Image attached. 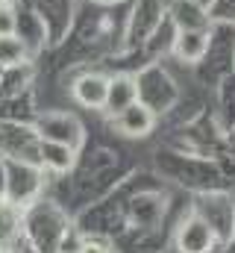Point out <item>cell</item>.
Instances as JSON below:
<instances>
[{"mask_svg":"<svg viewBox=\"0 0 235 253\" xmlns=\"http://www.w3.org/2000/svg\"><path fill=\"white\" fill-rule=\"evenodd\" d=\"M74 159H77V150L68 147V144H56V141H41L39 144V162L41 168H50L56 174H65L74 168Z\"/></svg>","mask_w":235,"mask_h":253,"instance_id":"cell-7","label":"cell"},{"mask_svg":"<svg viewBox=\"0 0 235 253\" xmlns=\"http://www.w3.org/2000/svg\"><path fill=\"white\" fill-rule=\"evenodd\" d=\"M27 62V44L12 33L0 36V68H18Z\"/></svg>","mask_w":235,"mask_h":253,"instance_id":"cell-8","label":"cell"},{"mask_svg":"<svg viewBox=\"0 0 235 253\" xmlns=\"http://www.w3.org/2000/svg\"><path fill=\"white\" fill-rule=\"evenodd\" d=\"M77 253H109V245L103 239H85V242H79Z\"/></svg>","mask_w":235,"mask_h":253,"instance_id":"cell-10","label":"cell"},{"mask_svg":"<svg viewBox=\"0 0 235 253\" xmlns=\"http://www.w3.org/2000/svg\"><path fill=\"white\" fill-rule=\"evenodd\" d=\"M174 53L182 62H200L209 53V30L206 27H185L174 39Z\"/></svg>","mask_w":235,"mask_h":253,"instance_id":"cell-5","label":"cell"},{"mask_svg":"<svg viewBox=\"0 0 235 253\" xmlns=\"http://www.w3.org/2000/svg\"><path fill=\"white\" fill-rule=\"evenodd\" d=\"M135 100H138V85H135L132 77H126V74L109 77V91H106V106L103 109H109L112 115H118L120 109H126Z\"/></svg>","mask_w":235,"mask_h":253,"instance_id":"cell-6","label":"cell"},{"mask_svg":"<svg viewBox=\"0 0 235 253\" xmlns=\"http://www.w3.org/2000/svg\"><path fill=\"white\" fill-rule=\"evenodd\" d=\"M36 132L41 141L68 144L74 150L82 144V124L77 121V115H68V112H44L36 124Z\"/></svg>","mask_w":235,"mask_h":253,"instance_id":"cell-1","label":"cell"},{"mask_svg":"<svg viewBox=\"0 0 235 253\" xmlns=\"http://www.w3.org/2000/svg\"><path fill=\"white\" fill-rule=\"evenodd\" d=\"M106 91H109V77L91 71V74H82L74 85H71V94L79 106L85 109H103L106 106Z\"/></svg>","mask_w":235,"mask_h":253,"instance_id":"cell-3","label":"cell"},{"mask_svg":"<svg viewBox=\"0 0 235 253\" xmlns=\"http://www.w3.org/2000/svg\"><path fill=\"white\" fill-rule=\"evenodd\" d=\"M115 124H118V129H120L123 135H129V138H141V135H147V132L156 126V112H153L147 103L135 100V103H129L126 109L118 112Z\"/></svg>","mask_w":235,"mask_h":253,"instance_id":"cell-4","label":"cell"},{"mask_svg":"<svg viewBox=\"0 0 235 253\" xmlns=\"http://www.w3.org/2000/svg\"><path fill=\"white\" fill-rule=\"evenodd\" d=\"M6 197V171H3V165H0V200Z\"/></svg>","mask_w":235,"mask_h":253,"instance_id":"cell-11","label":"cell"},{"mask_svg":"<svg viewBox=\"0 0 235 253\" xmlns=\"http://www.w3.org/2000/svg\"><path fill=\"white\" fill-rule=\"evenodd\" d=\"M9 3H12V0H0V6H9Z\"/></svg>","mask_w":235,"mask_h":253,"instance_id":"cell-12","label":"cell"},{"mask_svg":"<svg viewBox=\"0 0 235 253\" xmlns=\"http://www.w3.org/2000/svg\"><path fill=\"white\" fill-rule=\"evenodd\" d=\"M15 12L9 6H0V36H12L15 33Z\"/></svg>","mask_w":235,"mask_h":253,"instance_id":"cell-9","label":"cell"},{"mask_svg":"<svg viewBox=\"0 0 235 253\" xmlns=\"http://www.w3.org/2000/svg\"><path fill=\"white\" fill-rule=\"evenodd\" d=\"M215 248V227L200 218V215H188L179 230H176V251L179 253H212Z\"/></svg>","mask_w":235,"mask_h":253,"instance_id":"cell-2","label":"cell"}]
</instances>
